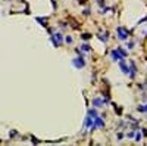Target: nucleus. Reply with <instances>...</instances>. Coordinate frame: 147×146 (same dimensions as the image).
Wrapping results in <instances>:
<instances>
[{
    "instance_id": "f257e3e1",
    "label": "nucleus",
    "mask_w": 147,
    "mask_h": 146,
    "mask_svg": "<svg viewBox=\"0 0 147 146\" xmlns=\"http://www.w3.org/2000/svg\"><path fill=\"white\" fill-rule=\"evenodd\" d=\"M118 36H119L121 40H127V38H128V32L124 30V27H119V28H118Z\"/></svg>"
},
{
    "instance_id": "7ed1b4c3",
    "label": "nucleus",
    "mask_w": 147,
    "mask_h": 146,
    "mask_svg": "<svg viewBox=\"0 0 147 146\" xmlns=\"http://www.w3.org/2000/svg\"><path fill=\"white\" fill-rule=\"evenodd\" d=\"M103 125H105L103 119H101V118H99V115H97L96 118H94V125H93V130H94V128H97V127H103Z\"/></svg>"
},
{
    "instance_id": "0eeeda50",
    "label": "nucleus",
    "mask_w": 147,
    "mask_h": 146,
    "mask_svg": "<svg viewBox=\"0 0 147 146\" xmlns=\"http://www.w3.org/2000/svg\"><path fill=\"white\" fill-rule=\"evenodd\" d=\"M138 111H140V112H147V105L146 106H143V105L138 106Z\"/></svg>"
},
{
    "instance_id": "39448f33",
    "label": "nucleus",
    "mask_w": 147,
    "mask_h": 146,
    "mask_svg": "<svg viewBox=\"0 0 147 146\" xmlns=\"http://www.w3.org/2000/svg\"><path fill=\"white\" fill-rule=\"evenodd\" d=\"M119 65H121V68H122V71H124L125 74H128V72H129V71H128V66L124 64V61H121V64H119Z\"/></svg>"
},
{
    "instance_id": "f03ea898",
    "label": "nucleus",
    "mask_w": 147,
    "mask_h": 146,
    "mask_svg": "<svg viewBox=\"0 0 147 146\" xmlns=\"http://www.w3.org/2000/svg\"><path fill=\"white\" fill-rule=\"evenodd\" d=\"M51 41H53V43H55V46H59V44H60V43H62V41H63V38H62V36H60V34L57 32V34H55V36H53V37H51Z\"/></svg>"
},
{
    "instance_id": "1a4fd4ad",
    "label": "nucleus",
    "mask_w": 147,
    "mask_h": 146,
    "mask_svg": "<svg viewBox=\"0 0 147 146\" xmlns=\"http://www.w3.org/2000/svg\"><path fill=\"white\" fill-rule=\"evenodd\" d=\"M88 37H90V34H84V36H82L84 40H88Z\"/></svg>"
},
{
    "instance_id": "6e6552de",
    "label": "nucleus",
    "mask_w": 147,
    "mask_h": 146,
    "mask_svg": "<svg viewBox=\"0 0 147 146\" xmlns=\"http://www.w3.org/2000/svg\"><path fill=\"white\" fill-rule=\"evenodd\" d=\"M82 52H90V47L88 46H82Z\"/></svg>"
},
{
    "instance_id": "423d86ee",
    "label": "nucleus",
    "mask_w": 147,
    "mask_h": 146,
    "mask_svg": "<svg viewBox=\"0 0 147 146\" xmlns=\"http://www.w3.org/2000/svg\"><path fill=\"white\" fill-rule=\"evenodd\" d=\"M93 103H94V106H101L103 103H105V102L100 100V99H94V100H93Z\"/></svg>"
},
{
    "instance_id": "20e7f679",
    "label": "nucleus",
    "mask_w": 147,
    "mask_h": 146,
    "mask_svg": "<svg viewBox=\"0 0 147 146\" xmlns=\"http://www.w3.org/2000/svg\"><path fill=\"white\" fill-rule=\"evenodd\" d=\"M74 65H75L76 68H82V66L85 65V62L82 61L81 58H78V59H75V61H74Z\"/></svg>"
}]
</instances>
